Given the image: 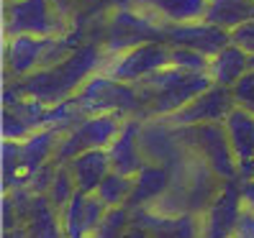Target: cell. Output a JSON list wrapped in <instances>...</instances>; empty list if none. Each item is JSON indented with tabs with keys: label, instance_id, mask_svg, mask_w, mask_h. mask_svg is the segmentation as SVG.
<instances>
[{
	"label": "cell",
	"instance_id": "obj_1",
	"mask_svg": "<svg viewBox=\"0 0 254 238\" xmlns=\"http://www.w3.org/2000/svg\"><path fill=\"white\" fill-rule=\"evenodd\" d=\"M103 62H106V51L103 44L98 41H82L80 47H74L62 62L52 67H41L31 72L28 77L13 80L10 87L26 97H36L47 105H57L80 93V87L100 72Z\"/></svg>",
	"mask_w": 254,
	"mask_h": 238
},
{
	"label": "cell",
	"instance_id": "obj_2",
	"mask_svg": "<svg viewBox=\"0 0 254 238\" xmlns=\"http://www.w3.org/2000/svg\"><path fill=\"white\" fill-rule=\"evenodd\" d=\"M213 85L208 72H188L180 67H164L154 74L136 82L141 118H167L185 108L192 97H198L203 90Z\"/></svg>",
	"mask_w": 254,
	"mask_h": 238
},
{
	"label": "cell",
	"instance_id": "obj_3",
	"mask_svg": "<svg viewBox=\"0 0 254 238\" xmlns=\"http://www.w3.org/2000/svg\"><path fill=\"white\" fill-rule=\"evenodd\" d=\"M175 131L180 143L185 146V151L205 161L221 182L239 180V161L234 156V148L223 123H203V126H188V128L175 126Z\"/></svg>",
	"mask_w": 254,
	"mask_h": 238
},
{
	"label": "cell",
	"instance_id": "obj_4",
	"mask_svg": "<svg viewBox=\"0 0 254 238\" xmlns=\"http://www.w3.org/2000/svg\"><path fill=\"white\" fill-rule=\"evenodd\" d=\"M74 102L82 110V115L118 113L124 118H131V115L141 118V102H139L136 87L121 80H113L106 72H95L80 87V93L74 95Z\"/></svg>",
	"mask_w": 254,
	"mask_h": 238
},
{
	"label": "cell",
	"instance_id": "obj_5",
	"mask_svg": "<svg viewBox=\"0 0 254 238\" xmlns=\"http://www.w3.org/2000/svg\"><path fill=\"white\" fill-rule=\"evenodd\" d=\"M152 41H164V26L146 18L144 13H139L131 5H121L108 13L106 28H103V51L106 56L111 54H121L141 44H152Z\"/></svg>",
	"mask_w": 254,
	"mask_h": 238
},
{
	"label": "cell",
	"instance_id": "obj_6",
	"mask_svg": "<svg viewBox=\"0 0 254 238\" xmlns=\"http://www.w3.org/2000/svg\"><path fill=\"white\" fill-rule=\"evenodd\" d=\"M62 36L67 34L64 16L54 0H10L3 8V36Z\"/></svg>",
	"mask_w": 254,
	"mask_h": 238
},
{
	"label": "cell",
	"instance_id": "obj_7",
	"mask_svg": "<svg viewBox=\"0 0 254 238\" xmlns=\"http://www.w3.org/2000/svg\"><path fill=\"white\" fill-rule=\"evenodd\" d=\"M126 118L118 113H100V115H85L77 126H72L59 136L54 161L57 164H67L69 159H74L82 151L90 148H108L113 139L118 136Z\"/></svg>",
	"mask_w": 254,
	"mask_h": 238
},
{
	"label": "cell",
	"instance_id": "obj_8",
	"mask_svg": "<svg viewBox=\"0 0 254 238\" xmlns=\"http://www.w3.org/2000/svg\"><path fill=\"white\" fill-rule=\"evenodd\" d=\"M164 67H172V47L164 41H152V44L133 47L128 51L106 56L100 72H106L113 80L136 85L144 77H149V74H154Z\"/></svg>",
	"mask_w": 254,
	"mask_h": 238
},
{
	"label": "cell",
	"instance_id": "obj_9",
	"mask_svg": "<svg viewBox=\"0 0 254 238\" xmlns=\"http://www.w3.org/2000/svg\"><path fill=\"white\" fill-rule=\"evenodd\" d=\"M234 108H236V100H234L231 87L211 85L198 97H192L185 108H180L177 113H172L167 118H162V121H167L170 126H177V128L203 126V123H223Z\"/></svg>",
	"mask_w": 254,
	"mask_h": 238
},
{
	"label": "cell",
	"instance_id": "obj_10",
	"mask_svg": "<svg viewBox=\"0 0 254 238\" xmlns=\"http://www.w3.org/2000/svg\"><path fill=\"white\" fill-rule=\"evenodd\" d=\"M242 210L244 202L239 180L221 182V190L203 213V238H231Z\"/></svg>",
	"mask_w": 254,
	"mask_h": 238
},
{
	"label": "cell",
	"instance_id": "obj_11",
	"mask_svg": "<svg viewBox=\"0 0 254 238\" xmlns=\"http://www.w3.org/2000/svg\"><path fill=\"white\" fill-rule=\"evenodd\" d=\"M164 44L170 47H185L195 49L205 56L218 54L223 47L231 44V31L218 28L208 21H192V23H172L164 26Z\"/></svg>",
	"mask_w": 254,
	"mask_h": 238
},
{
	"label": "cell",
	"instance_id": "obj_12",
	"mask_svg": "<svg viewBox=\"0 0 254 238\" xmlns=\"http://www.w3.org/2000/svg\"><path fill=\"white\" fill-rule=\"evenodd\" d=\"M54 36H8L5 39V80H21L28 77L31 72L41 69L44 56H47Z\"/></svg>",
	"mask_w": 254,
	"mask_h": 238
},
{
	"label": "cell",
	"instance_id": "obj_13",
	"mask_svg": "<svg viewBox=\"0 0 254 238\" xmlns=\"http://www.w3.org/2000/svg\"><path fill=\"white\" fill-rule=\"evenodd\" d=\"M141 128H144V118H139V115H131L124 121L118 136L108 146L113 172L136 177L146 167V156L141 151Z\"/></svg>",
	"mask_w": 254,
	"mask_h": 238
},
{
	"label": "cell",
	"instance_id": "obj_14",
	"mask_svg": "<svg viewBox=\"0 0 254 238\" xmlns=\"http://www.w3.org/2000/svg\"><path fill=\"white\" fill-rule=\"evenodd\" d=\"M133 220L152 238H203V215L198 213H157L152 207L133 210Z\"/></svg>",
	"mask_w": 254,
	"mask_h": 238
},
{
	"label": "cell",
	"instance_id": "obj_15",
	"mask_svg": "<svg viewBox=\"0 0 254 238\" xmlns=\"http://www.w3.org/2000/svg\"><path fill=\"white\" fill-rule=\"evenodd\" d=\"M223 126H226L234 156L239 161V182L254 180V113L236 105Z\"/></svg>",
	"mask_w": 254,
	"mask_h": 238
},
{
	"label": "cell",
	"instance_id": "obj_16",
	"mask_svg": "<svg viewBox=\"0 0 254 238\" xmlns=\"http://www.w3.org/2000/svg\"><path fill=\"white\" fill-rule=\"evenodd\" d=\"M211 0H128L131 8L162 26L203 21Z\"/></svg>",
	"mask_w": 254,
	"mask_h": 238
},
{
	"label": "cell",
	"instance_id": "obj_17",
	"mask_svg": "<svg viewBox=\"0 0 254 238\" xmlns=\"http://www.w3.org/2000/svg\"><path fill=\"white\" fill-rule=\"evenodd\" d=\"M172 187V167L170 164H157V161H146V167L133 177V192L128 197V207L139 210V207H152L159 202Z\"/></svg>",
	"mask_w": 254,
	"mask_h": 238
},
{
	"label": "cell",
	"instance_id": "obj_18",
	"mask_svg": "<svg viewBox=\"0 0 254 238\" xmlns=\"http://www.w3.org/2000/svg\"><path fill=\"white\" fill-rule=\"evenodd\" d=\"M67 167L74 177V182H77V190L85 192V195L98 192L100 182L113 172L108 148H90V151H82L74 159H69Z\"/></svg>",
	"mask_w": 254,
	"mask_h": 238
},
{
	"label": "cell",
	"instance_id": "obj_19",
	"mask_svg": "<svg viewBox=\"0 0 254 238\" xmlns=\"http://www.w3.org/2000/svg\"><path fill=\"white\" fill-rule=\"evenodd\" d=\"M21 226H23L26 238H64L59 210L49 202L47 195H34Z\"/></svg>",
	"mask_w": 254,
	"mask_h": 238
},
{
	"label": "cell",
	"instance_id": "obj_20",
	"mask_svg": "<svg viewBox=\"0 0 254 238\" xmlns=\"http://www.w3.org/2000/svg\"><path fill=\"white\" fill-rule=\"evenodd\" d=\"M59 133L57 128H39L34 131L28 139L21 141V159H23V182L26 177H31L34 172H39L44 164L54 161V151L59 143ZM23 187V185H21Z\"/></svg>",
	"mask_w": 254,
	"mask_h": 238
},
{
	"label": "cell",
	"instance_id": "obj_21",
	"mask_svg": "<svg viewBox=\"0 0 254 238\" xmlns=\"http://www.w3.org/2000/svg\"><path fill=\"white\" fill-rule=\"evenodd\" d=\"M249 54L244 49H239L236 44L223 47L218 54L211 56V64H208V77L213 80V85H226L234 87L236 80L242 77L244 72H249Z\"/></svg>",
	"mask_w": 254,
	"mask_h": 238
},
{
	"label": "cell",
	"instance_id": "obj_22",
	"mask_svg": "<svg viewBox=\"0 0 254 238\" xmlns=\"http://www.w3.org/2000/svg\"><path fill=\"white\" fill-rule=\"evenodd\" d=\"M252 18H254V0H211L203 21L218 28H226V31H234L236 26H242Z\"/></svg>",
	"mask_w": 254,
	"mask_h": 238
},
{
	"label": "cell",
	"instance_id": "obj_23",
	"mask_svg": "<svg viewBox=\"0 0 254 238\" xmlns=\"http://www.w3.org/2000/svg\"><path fill=\"white\" fill-rule=\"evenodd\" d=\"M62 218V231L64 238H87L90 228H87V195L85 192H74V197L59 210Z\"/></svg>",
	"mask_w": 254,
	"mask_h": 238
},
{
	"label": "cell",
	"instance_id": "obj_24",
	"mask_svg": "<svg viewBox=\"0 0 254 238\" xmlns=\"http://www.w3.org/2000/svg\"><path fill=\"white\" fill-rule=\"evenodd\" d=\"M131 192H133V177L121 174V172H111L106 180L100 182L95 195L108 207H121V205H128Z\"/></svg>",
	"mask_w": 254,
	"mask_h": 238
},
{
	"label": "cell",
	"instance_id": "obj_25",
	"mask_svg": "<svg viewBox=\"0 0 254 238\" xmlns=\"http://www.w3.org/2000/svg\"><path fill=\"white\" fill-rule=\"evenodd\" d=\"M131 223H133V210L128 205L108 207V213L103 215L98 228L93 231V238H124L126 231L131 228Z\"/></svg>",
	"mask_w": 254,
	"mask_h": 238
},
{
	"label": "cell",
	"instance_id": "obj_26",
	"mask_svg": "<svg viewBox=\"0 0 254 238\" xmlns=\"http://www.w3.org/2000/svg\"><path fill=\"white\" fill-rule=\"evenodd\" d=\"M74 192H77V182H74L69 167H67V164H59L54 180H52V187H49V192H47L49 202L57 207V210H62V207L74 197Z\"/></svg>",
	"mask_w": 254,
	"mask_h": 238
},
{
	"label": "cell",
	"instance_id": "obj_27",
	"mask_svg": "<svg viewBox=\"0 0 254 238\" xmlns=\"http://www.w3.org/2000/svg\"><path fill=\"white\" fill-rule=\"evenodd\" d=\"M211 56H205L195 49H185V47H172V67H180L188 72H208Z\"/></svg>",
	"mask_w": 254,
	"mask_h": 238
},
{
	"label": "cell",
	"instance_id": "obj_28",
	"mask_svg": "<svg viewBox=\"0 0 254 238\" xmlns=\"http://www.w3.org/2000/svg\"><path fill=\"white\" fill-rule=\"evenodd\" d=\"M31 133L34 131L23 123V118L16 110L3 108V139H8V141H23V139L31 136Z\"/></svg>",
	"mask_w": 254,
	"mask_h": 238
},
{
	"label": "cell",
	"instance_id": "obj_29",
	"mask_svg": "<svg viewBox=\"0 0 254 238\" xmlns=\"http://www.w3.org/2000/svg\"><path fill=\"white\" fill-rule=\"evenodd\" d=\"M231 93H234L236 105H242V108L254 113V69L244 72L242 77L236 80V85L231 87Z\"/></svg>",
	"mask_w": 254,
	"mask_h": 238
},
{
	"label": "cell",
	"instance_id": "obj_30",
	"mask_svg": "<svg viewBox=\"0 0 254 238\" xmlns=\"http://www.w3.org/2000/svg\"><path fill=\"white\" fill-rule=\"evenodd\" d=\"M231 44H236L239 49H244L249 56L254 54V18L234 28L231 31Z\"/></svg>",
	"mask_w": 254,
	"mask_h": 238
},
{
	"label": "cell",
	"instance_id": "obj_31",
	"mask_svg": "<svg viewBox=\"0 0 254 238\" xmlns=\"http://www.w3.org/2000/svg\"><path fill=\"white\" fill-rule=\"evenodd\" d=\"M234 238H254V213L249 207H244L242 215H239V223L234 228Z\"/></svg>",
	"mask_w": 254,
	"mask_h": 238
},
{
	"label": "cell",
	"instance_id": "obj_32",
	"mask_svg": "<svg viewBox=\"0 0 254 238\" xmlns=\"http://www.w3.org/2000/svg\"><path fill=\"white\" fill-rule=\"evenodd\" d=\"M239 185H242V202H244V207H249V210L254 213V180H244Z\"/></svg>",
	"mask_w": 254,
	"mask_h": 238
},
{
	"label": "cell",
	"instance_id": "obj_33",
	"mask_svg": "<svg viewBox=\"0 0 254 238\" xmlns=\"http://www.w3.org/2000/svg\"><path fill=\"white\" fill-rule=\"evenodd\" d=\"M124 238H152V233H149V231L141 226V223L133 220V223H131V228L126 231V236H124Z\"/></svg>",
	"mask_w": 254,
	"mask_h": 238
},
{
	"label": "cell",
	"instance_id": "obj_34",
	"mask_svg": "<svg viewBox=\"0 0 254 238\" xmlns=\"http://www.w3.org/2000/svg\"><path fill=\"white\" fill-rule=\"evenodd\" d=\"M249 69H254V54H252V59H249Z\"/></svg>",
	"mask_w": 254,
	"mask_h": 238
},
{
	"label": "cell",
	"instance_id": "obj_35",
	"mask_svg": "<svg viewBox=\"0 0 254 238\" xmlns=\"http://www.w3.org/2000/svg\"><path fill=\"white\" fill-rule=\"evenodd\" d=\"M5 3H10V0H5Z\"/></svg>",
	"mask_w": 254,
	"mask_h": 238
},
{
	"label": "cell",
	"instance_id": "obj_36",
	"mask_svg": "<svg viewBox=\"0 0 254 238\" xmlns=\"http://www.w3.org/2000/svg\"><path fill=\"white\" fill-rule=\"evenodd\" d=\"M87 238H93V236H87Z\"/></svg>",
	"mask_w": 254,
	"mask_h": 238
}]
</instances>
